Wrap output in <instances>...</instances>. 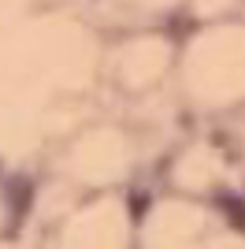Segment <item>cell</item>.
<instances>
[{"label":"cell","instance_id":"obj_1","mask_svg":"<svg viewBox=\"0 0 245 249\" xmlns=\"http://www.w3.org/2000/svg\"><path fill=\"white\" fill-rule=\"evenodd\" d=\"M104 37L82 11L34 4L0 19V164L26 167L93 119Z\"/></svg>","mask_w":245,"mask_h":249},{"label":"cell","instance_id":"obj_2","mask_svg":"<svg viewBox=\"0 0 245 249\" xmlns=\"http://www.w3.org/2000/svg\"><path fill=\"white\" fill-rule=\"evenodd\" d=\"M175 93L186 112L219 119L245 108V15L193 22L178 41Z\"/></svg>","mask_w":245,"mask_h":249},{"label":"cell","instance_id":"obj_3","mask_svg":"<svg viewBox=\"0 0 245 249\" xmlns=\"http://www.w3.org/2000/svg\"><path fill=\"white\" fill-rule=\"evenodd\" d=\"M145 160L141 130L119 119H86L49 153V171L82 194L126 190Z\"/></svg>","mask_w":245,"mask_h":249},{"label":"cell","instance_id":"obj_4","mask_svg":"<svg viewBox=\"0 0 245 249\" xmlns=\"http://www.w3.org/2000/svg\"><path fill=\"white\" fill-rule=\"evenodd\" d=\"M175 63H178V41L167 30L145 22V26H134L112 41H104L101 78L112 93L126 97V101H141V97L160 93L171 82Z\"/></svg>","mask_w":245,"mask_h":249},{"label":"cell","instance_id":"obj_5","mask_svg":"<svg viewBox=\"0 0 245 249\" xmlns=\"http://www.w3.org/2000/svg\"><path fill=\"white\" fill-rule=\"evenodd\" d=\"M45 246L60 249H130L138 246V212L122 190L82 194L56 223Z\"/></svg>","mask_w":245,"mask_h":249},{"label":"cell","instance_id":"obj_6","mask_svg":"<svg viewBox=\"0 0 245 249\" xmlns=\"http://www.w3.org/2000/svg\"><path fill=\"white\" fill-rule=\"evenodd\" d=\"M223 212L208 197L167 190L138 216V249H208Z\"/></svg>","mask_w":245,"mask_h":249},{"label":"cell","instance_id":"obj_7","mask_svg":"<svg viewBox=\"0 0 245 249\" xmlns=\"http://www.w3.org/2000/svg\"><path fill=\"white\" fill-rule=\"evenodd\" d=\"M163 182H167V190L215 201L219 194H227L242 182V167H238V156L219 138L193 134L186 142H178V149L167 156Z\"/></svg>","mask_w":245,"mask_h":249},{"label":"cell","instance_id":"obj_8","mask_svg":"<svg viewBox=\"0 0 245 249\" xmlns=\"http://www.w3.org/2000/svg\"><path fill=\"white\" fill-rule=\"evenodd\" d=\"M104 8L119 11L122 19L138 22V26H145V22H156V19H167V15H175V11H186V0H101Z\"/></svg>","mask_w":245,"mask_h":249},{"label":"cell","instance_id":"obj_9","mask_svg":"<svg viewBox=\"0 0 245 249\" xmlns=\"http://www.w3.org/2000/svg\"><path fill=\"white\" fill-rule=\"evenodd\" d=\"M186 11L193 22L230 19V15H245V0H186Z\"/></svg>","mask_w":245,"mask_h":249},{"label":"cell","instance_id":"obj_10","mask_svg":"<svg viewBox=\"0 0 245 249\" xmlns=\"http://www.w3.org/2000/svg\"><path fill=\"white\" fill-rule=\"evenodd\" d=\"M34 4H41V0H0V19H8V15H19V11L34 8Z\"/></svg>","mask_w":245,"mask_h":249},{"label":"cell","instance_id":"obj_11","mask_svg":"<svg viewBox=\"0 0 245 249\" xmlns=\"http://www.w3.org/2000/svg\"><path fill=\"white\" fill-rule=\"evenodd\" d=\"M242 142H238V149H234V156H238V167H242V182H245V108H242Z\"/></svg>","mask_w":245,"mask_h":249}]
</instances>
